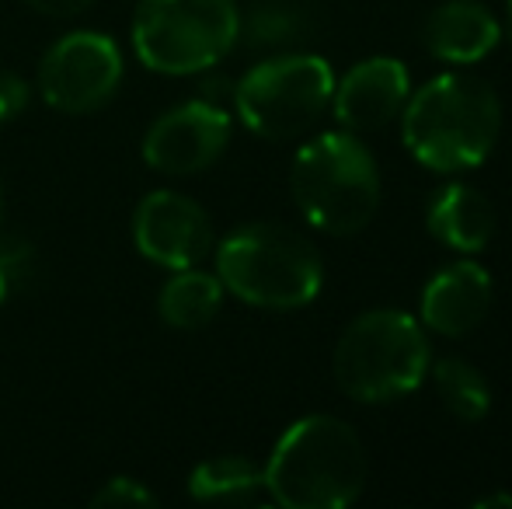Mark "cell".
<instances>
[{"label": "cell", "mask_w": 512, "mask_h": 509, "mask_svg": "<svg viewBox=\"0 0 512 509\" xmlns=\"http://www.w3.org/2000/svg\"><path fill=\"white\" fill-rule=\"evenodd\" d=\"M223 304V283L216 272H203L199 265L192 269H175V276L164 283L157 297V314L171 328H203L216 318Z\"/></svg>", "instance_id": "15"}, {"label": "cell", "mask_w": 512, "mask_h": 509, "mask_svg": "<svg viewBox=\"0 0 512 509\" xmlns=\"http://www.w3.org/2000/svg\"><path fill=\"white\" fill-rule=\"evenodd\" d=\"M133 245L164 269H192L213 252V224L196 199L157 189L140 199L133 213Z\"/></svg>", "instance_id": "9"}, {"label": "cell", "mask_w": 512, "mask_h": 509, "mask_svg": "<svg viewBox=\"0 0 512 509\" xmlns=\"http://www.w3.org/2000/svg\"><path fill=\"white\" fill-rule=\"evenodd\" d=\"M331 91L335 74L324 56H276L241 77L234 88V109L251 133L265 140H293L324 116Z\"/></svg>", "instance_id": "7"}, {"label": "cell", "mask_w": 512, "mask_h": 509, "mask_svg": "<svg viewBox=\"0 0 512 509\" xmlns=\"http://www.w3.org/2000/svg\"><path fill=\"white\" fill-rule=\"evenodd\" d=\"M366 447L338 415H304L276 440L265 492L286 509H345L366 489Z\"/></svg>", "instance_id": "2"}, {"label": "cell", "mask_w": 512, "mask_h": 509, "mask_svg": "<svg viewBox=\"0 0 512 509\" xmlns=\"http://www.w3.org/2000/svg\"><path fill=\"white\" fill-rule=\"evenodd\" d=\"M237 39L241 11L234 0H140L133 14V49L157 74L209 70Z\"/></svg>", "instance_id": "6"}, {"label": "cell", "mask_w": 512, "mask_h": 509, "mask_svg": "<svg viewBox=\"0 0 512 509\" xmlns=\"http://www.w3.org/2000/svg\"><path fill=\"white\" fill-rule=\"evenodd\" d=\"M28 105V84L25 77H18L14 70L0 67V126L18 119Z\"/></svg>", "instance_id": "21"}, {"label": "cell", "mask_w": 512, "mask_h": 509, "mask_svg": "<svg viewBox=\"0 0 512 509\" xmlns=\"http://www.w3.org/2000/svg\"><path fill=\"white\" fill-rule=\"evenodd\" d=\"M248 35H251V42H258V46L293 39V14L283 11V7H258L248 21Z\"/></svg>", "instance_id": "19"}, {"label": "cell", "mask_w": 512, "mask_h": 509, "mask_svg": "<svg viewBox=\"0 0 512 509\" xmlns=\"http://www.w3.org/2000/svg\"><path fill=\"white\" fill-rule=\"evenodd\" d=\"M411 95V74L394 56H370L356 63L331 91V109L349 133H373L401 119Z\"/></svg>", "instance_id": "11"}, {"label": "cell", "mask_w": 512, "mask_h": 509, "mask_svg": "<svg viewBox=\"0 0 512 509\" xmlns=\"http://www.w3.org/2000/svg\"><path fill=\"white\" fill-rule=\"evenodd\" d=\"M509 39H512V0H509Z\"/></svg>", "instance_id": "25"}, {"label": "cell", "mask_w": 512, "mask_h": 509, "mask_svg": "<svg viewBox=\"0 0 512 509\" xmlns=\"http://www.w3.org/2000/svg\"><path fill=\"white\" fill-rule=\"evenodd\" d=\"M216 276L244 304L293 311L321 293L324 265L317 248L293 227L244 224L216 248Z\"/></svg>", "instance_id": "4"}, {"label": "cell", "mask_w": 512, "mask_h": 509, "mask_svg": "<svg viewBox=\"0 0 512 509\" xmlns=\"http://www.w3.org/2000/svg\"><path fill=\"white\" fill-rule=\"evenodd\" d=\"M122 53L102 32H70L39 63V95L49 109L81 116L102 109L119 91Z\"/></svg>", "instance_id": "8"}, {"label": "cell", "mask_w": 512, "mask_h": 509, "mask_svg": "<svg viewBox=\"0 0 512 509\" xmlns=\"http://www.w3.org/2000/svg\"><path fill=\"white\" fill-rule=\"evenodd\" d=\"M488 506H506L512 509V496H488V499H481L478 509H488Z\"/></svg>", "instance_id": "23"}, {"label": "cell", "mask_w": 512, "mask_h": 509, "mask_svg": "<svg viewBox=\"0 0 512 509\" xmlns=\"http://www.w3.org/2000/svg\"><path fill=\"white\" fill-rule=\"evenodd\" d=\"M297 210L317 231L349 238L370 227L380 210V168L370 147L349 129L321 133L297 150L290 168Z\"/></svg>", "instance_id": "3"}, {"label": "cell", "mask_w": 512, "mask_h": 509, "mask_svg": "<svg viewBox=\"0 0 512 509\" xmlns=\"http://www.w3.org/2000/svg\"><path fill=\"white\" fill-rule=\"evenodd\" d=\"M429 374L436 377V391L443 405L450 408L457 419L481 422L492 408V387L485 374L474 363L460 360V356H443V360L429 363Z\"/></svg>", "instance_id": "17"}, {"label": "cell", "mask_w": 512, "mask_h": 509, "mask_svg": "<svg viewBox=\"0 0 512 509\" xmlns=\"http://www.w3.org/2000/svg\"><path fill=\"white\" fill-rule=\"evenodd\" d=\"M425 227L450 252L478 255L495 238V210L485 192H478L474 185L450 182L432 196Z\"/></svg>", "instance_id": "14"}, {"label": "cell", "mask_w": 512, "mask_h": 509, "mask_svg": "<svg viewBox=\"0 0 512 509\" xmlns=\"http://www.w3.org/2000/svg\"><path fill=\"white\" fill-rule=\"evenodd\" d=\"M91 506L98 509H126V506H157V496L136 478H108L102 489L91 496Z\"/></svg>", "instance_id": "18"}, {"label": "cell", "mask_w": 512, "mask_h": 509, "mask_svg": "<svg viewBox=\"0 0 512 509\" xmlns=\"http://www.w3.org/2000/svg\"><path fill=\"white\" fill-rule=\"evenodd\" d=\"M0 265H4L7 283H11V290H14V286H21V283L32 279L35 252L21 238H7V241H0Z\"/></svg>", "instance_id": "20"}, {"label": "cell", "mask_w": 512, "mask_h": 509, "mask_svg": "<svg viewBox=\"0 0 512 509\" xmlns=\"http://www.w3.org/2000/svg\"><path fill=\"white\" fill-rule=\"evenodd\" d=\"M35 11L49 14V18H74V14L88 11L95 0H28Z\"/></svg>", "instance_id": "22"}, {"label": "cell", "mask_w": 512, "mask_h": 509, "mask_svg": "<svg viewBox=\"0 0 512 509\" xmlns=\"http://www.w3.org/2000/svg\"><path fill=\"white\" fill-rule=\"evenodd\" d=\"M265 492L262 468L248 457H213L189 475V496L213 506H248Z\"/></svg>", "instance_id": "16"}, {"label": "cell", "mask_w": 512, "mask_h": 509, "mask_svg": "<svg viewBox=\"0 0 512 509\" xmlns=\"http://www.w3.org/2000/svg\"><path fill=\"white\" fill-rule=\"evenodd\" d=\"M499 39V21L481 0H446L425 21V49L453 67L485 60Z\"/></svg>", "instance_id": "13"}, {"label": "cell", "mask_w": 512, "mask_h": 509, "mask_svg": "<svg viewBox=\"0 0 512 509\" xmlns=\"http://www.w3.org/2000/svg\"><path fill=\"white\" fill-rule=\"evenodd\" d=\"M7 293H11V283H7V272H4V265H0V307H4Z\"/></svg>", "instance_id": "24"}, {"label": "cell", "mask_w": 512, "mask_h": 509, "mask_svg": "<svg viewBox=\"0 0 512 509\" xmlns=\"http://www.w3.org/2000/svg\"><path fill=\"white\" fill-rule=\"evenodd\" d=\"M492 307V276L485 265L460 258L439 269L422 290V325L446 339L474 332Z\"/></svg>", "instance_id": "12"}, {"label": "cell", "mask_w": 512, "mask_h": 509, "mask_svg": "<svg viewBox=\"0 0 512 509\" xmlns=\"http://www.w3.org/2000/svg\"><path fill=\"white\" fill-rule=\"evenodd\" d=\"M502 133V102L474 74H439L411 91L401 112V140L418 164L439 175L478 168Z\"/></svg>", "instance_id": "1"}, {"label": "cell", "mask_w": 512, "mask_h": 509, "mask_svg": "<svg viewBox=\"0 0 512 509\" xmlns=\"http://www.w3.org/2000/svg\"><path fill=\"white\" fill-rule=\"evenodd\" d=\"M425 325L398 307L366 311L342 332L335 346V381L352 401L387 405L408 398L429 374Z\"/></svg>", "instance_id": "5"}, {"label": "cell", "mask_w": 512, "mask_h": 509, "mask_svg": "<svg viewBox=\"0 0 512 509\" xmlns=\"http://www.w3.org/2000/svg\"><path fill=\"white\" fill-rule=\"evenodd\" d=\"M230 143V116L209 98L182 102L154 119L143 136V161L164 175H196Z\"/></svg>", "instance_id": "10"}]
</instances>
